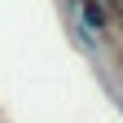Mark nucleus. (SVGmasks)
I'll return each instance as SVG.
<instances>
[{"mask_svg": "<svg viewBox=\"0 0 123 123\" xmlns=\"http://www.w3.org/2000/svg\"><path fill=\"white\" fill-rule=\"evenodd\" d=\"M75 5H79V22H84L88 35H105L110 31V18H105V9L97 0H75Z\"/></svg>", "mask_w": 123, "mask_h": 123, "instance_id": "1", "label": "nucleus"}]
</instances>
